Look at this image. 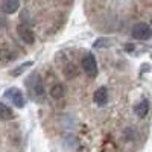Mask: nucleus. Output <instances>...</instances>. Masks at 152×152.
<instances>
[{"label":"nucleus","instance_id":"f257e3e1","mask_svg":"<svg viewBox=\"0 0 152 152\" xmlns=\"http://www.w3.org/2000/svg\"><path fill=\"white\" fill-rule=\"evenodd\" d=\"M26 87H28L29 96L34 100H43V97H44V87H43L41 78L37 73L31 75L29 78L26 79Z\"/></svg>","mask_w":152,"mask_h":152},{"label":"nucleus","instance_id":"f03ea898","mask_svg":"<svg viewBox=\"0 0 152 152\" xmlns=\"http://www.w3.org/2000/svg\"><path fill=\"white\" fill-rule=\"evenodd\" d=\"M132 37L137 38V40H149V38L152 37V28L149 26L148 23H137L135 26L132 28Z\"/></svg>","mask_w":152,"mask_h":152},{"label":"nucleus","instance_id":"7ed1b4c3","mask_svg":"<svg viewBox=\"0 0 152 152\" xmlns=\"http://www.w3.org/2000/svg\"><path fill=\"white\" fill-rule=\"evenodd\" d=\"M82 69H84L85 75H88L90 78H94L97 75V62H96V58L91 53H87L82 58Z\"/></svg>","mask_w":152,"mask_h":152},{"label":"nucleus","instance_id":"20e7f679","mask_svg":"<svg viewBox=\"0 0 152 152\" xmlns=\"http://www.w3.org/2000/svg\"><path fill=\"white\" fill-rule=\"evenodd\" d=\"M5 97L9 99L17 108H23L24 107V96H23V93L18 90V88H15V87L8 88V90L5 91Z\"/></svg>","mask_w":152,"mask_h":152},{"label":"nucleus","instance_id":"39448f33","mask_svg":"<svg viewBox=\"0 0 152 152\" xmlns=\"http://www.w3.org/2000/svg\"><path fill=\"white\" fill-rule=\"evenodd\" d=\"M17 34H18V37L21 38V40L24 43H28V44H32L35 41V35H34L32 29L29 26H26V24H20V26H17Z\"/></svg>","mask_w":152,"mask_h":152},{"label":"nucleus","instance_id":"423d86ee","mask_svg":"<svg viewBox=\"0 0 152 152\" xmlns=\"http://www.w3.org/2000/svg\"><path fill=\"white\" fill-rule=\"evenodd\" d=\"M18 6H20V0H0V11L6 15L17 12Z\"/></svg>","mask_w":152,"mask_h":152},{"label":"nucleus","instance_id":"0eeeda50","mask_svg":"<svg viewBox=\"0 0 152 152\" xmlns=\"http://www.w3.org/2000/svg\"><path fill=\"white\" fill-rule=\"evenodd\" d=\"M93 99H94V104H96V105L104 107V105L108 102V88H107V87H100V88H97V90L94 91Z\"/></svg>","mask_w":152,"mask_h":152},{"label":"nucleus","instance_id":"6e6552de","mask_svg":"<svg viewBox=\"0 0 152 152\" xmlns=\"http://www.w3.org/2000/svg\"><path fill=\"white\" fill-rule=\"evenodd\" d=\"M134 113H135L140 119L146 117L148 113H149V102H148V99H143L140 104H137V105L134 107Z\"/></svg>","mask_w":152,"mask_h":152},{"label":"nucleus","instance_id":"1a4fd4ad","mask_svg":"<svg viewBox=\"0 0 152 152\" xmlns=\"http://www.w3.org/2000/svg\"><path fill=\"white\" fill-rule=\"evenodd\" d=\"M12 117H14L12 110L9 107H6L5 104L0 102V119H2V120H11Z\"/></svg>","mask_w":152,"mask_h":152},{"label":"nucleus","instance_id":"9d476101","mask_svg":"<svg viewBox=\"0 0 152 152\" xmlns=\"http://www.w3.org/2000/svg\"><path fill=\"white\" fill-rule=\"evenodd\" d=\"M34 66V61H28V62H24V64H21V66H18L17 69H14V70H11V75L12 76H20L23 72H26L29 67H32Z\"/></svg>","mask_w":152,"mask_h":152},{"label":"nucleus","instance_id":"9b49d317","mask_svg":"<svg viewBox=\"0 0 152 152\" xmlns=\"http://www.w3.org/2000/svg\"><path fill=\"white\" fill-rule=\"evenodd\" d=\"M50 94H52V97H55V99H59L61 96H64V87H62L61 84L53 85L52 90H50Z\"/></svg>","mask_w":152,"mask_h":152},{"label":"nucleus","instance_id":"f8f14e48","mask_svg":"<svg viewBox=\"0 0 152 152\" xmlns=\"http://www.w3.org/2000/svg\"><path fill=\"white\" fill-rule=\"evenodd\" d=\"M111 44V41L110 40H107V38H100V40H97L94 44H93V47L94 49H100V47H104V46H110Z\"/></svg>","mask_w":152,"mask_h":152},{"label":"nucleus","instance_id":"ddd939ff","mask_svg":"<svg viewBox=\"0 0 152 152\" xmlns=\"http://www.w3.org/2000/svg\"><path fill=\"white\" fill-rule=\"evenodd\" d=\"M3 24H5V20H3V18H0V28H3Z\"/></svg>","mask_w":152,"mask_h":152}]
</instances>
